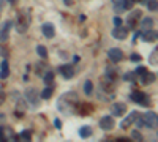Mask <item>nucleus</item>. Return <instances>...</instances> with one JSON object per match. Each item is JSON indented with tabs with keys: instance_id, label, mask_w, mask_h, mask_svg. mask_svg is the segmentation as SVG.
Here are the masks:
<instances>
[{
	"instance_id": "obj_1",
	"label": "nucleus",
	"mask_w": 158,
	"mask_h": 142,
	"mask_svg": "<svg viewBox=\"0 0 158 142\" xmlns=\"http://www.w3.org/2000/svg\"><path fill=\"white\" fill-rule=\"evenodd\" d=\"M141 120H142V126L150 128V130L156 128V114L155 112H147V114L141 115Z\"/></svg>"
},
{
	"instance_id": "obj_2",
	"label": "nucleus",
	"mask_w": 158,
	"mask_h": 142,
	"mask_svg": "<svg viewBox=\"0 0 158 142\" xmlns=\"http://www.w3.org/2000/svg\"><path fill=\"white\" fill-rule=\"evenodd\" d=\"M131 99H133L135 103H138V104H141V106H150L149 95H146L144 92H139V90H136V92L131 93Z\"/></svg>"
},
{
	"instance_id": "obj_3",
	"label": "nucleus",
	"mask_w": 158,
	"mask_h": 142,
	"mask_svg": "<svg viewBox=\"0 0 158 142\" xmlns=\"http://www.w3.org/2000/svg\"><path fill=\"white\" fill-rule=\"evenodd\" d=\"M13 21H5L2 25H0V43H5L10 38V30L13 27Z\"/></svg>"
},
{
	"instance_id": "obj_4",
	"label": "nucleus",
	"mask_w": 158,
	"mask_h": 142,
	"mask_svg": "<svg viewBox=\"0 0 158 142\" xmlns=\"http://www.w3.org/2000/svg\"><path fill=\"white\" fill-rule=\"evenodd\" d=\"M100 128L103 131H111L114 128V117H112V115H104V117H101Z\"/></svg>"
},
{
	"instance_id": "obj_5",
	"label": "nucleus",
	"mask_w": 158,
	"mask_h": 142,
	"mask_svg": "<svg viewBox=\"0 0 158 142\" xmlns=\"http://www.w3.org/2000/svg\"><path fill=\"white\" fill-rule=\"evenodd\" d=\"M112 36L115 40H125L128 36V29L127 27H122V25H115V29L112 30Z\"/></svg>"
},
{
	"instance_id": "obj_6",
	"label": "nucleus",
	"mask_w": 158,
	"mask_h": 142,
	"mask_svg": "<svg viewBox=\"0 0 158 142\" xmlns=\"http://www.w3.org/2000/svg\"><path fill=\"white\" fill-rule=\"evenodd\" d=\"M108 55H109V59L114 62V63H118L122 59H123V52L118 47H111L109 51H108Z\"/></svg>"
},
{
	"instance_id": "obj_7",
	"label": "nucleus",
	"mask_w": 158,
	"mask_h": 142,
	"mask_svg": "<svg viewBox=\"0 0 158 142\" xmlns=\"http://www.w3.org/2000/svg\"><path fill=\"white\" fill-rule=\"evenodd\" d=\"M135 5V0H118V2L115 3V10L120 13L123 10H131Z\"/></svg>"
},
{
	"instance_id": "obj_8",
	"label": "nucleus",
	"mask_w": 158,
	"mask_h": 142,
	"mask_svg": "<svg viewBox=\"0 0 158 142\" xmlns=\"http://www.w3.org/2000/svg\"><path fill=\"white\" fill-rule=\"evenodd\" d=\"M127 111V104L125 103H114L112 104V115L114 117H120V115H123Z\"/></svg>"
},
{
	"instance_id": "obj_9",
	"label": "nucleus",
	"mask_w": 158,
	"mask_h": 142,
	"mask_svg": "<svg viewBox=\"0 0 158 142\" xmlns=\"http://www.w3.org/2000/svg\"><path fill=\"white\" fill-rule=\"evenodd\" d=\"M60 74L63 76V79H71V77L74 76V68L73 65H62L60 67Z\"/></svg>"
},
{
	"instance_id": "obj_10",
	"label": "nucleus",
	"mask_w": 158,
	"mask_h": 142,
	"mask_svg": "<svg viewBox=\"0 0 158 142\" xmlns=\"http://www.w3.org/2000/svg\"><path fill=\"white\" fill-rule=\"evenodd\" d=\"M25 99H29V103H32L33 106H38V95H36V90L35 88H27L25 90Z\"/></svg>"
},
{
	"instance_id": "obj_11",
	"label": "nucleus",
	"mask_w": 158,
	"mask_h": 142,
	"mask_svg": "<svg viewBox=\"0 0 158 142\" xmlns=\"http://www.w3.org/2000/svg\"><path fill=\"white\" fill-rule=\"evenodd\" d=\"M41 32L46 38H52L56 35V27H54V24H51V22H46L43 24V27H41Z\"/></svg>"
},
{
	"instance_id": "obj_12",
	"label": "nucleus",
	"mask_w": 158,
	"mask_h": 142,
	"mask_svg": "<svg viewBox=\"0 0 158 142\" xmlns=\"http://www.w3.org/2000/svg\"><path fill=\"white\" fill-rule=\"evenodd\" d=\"M141 14H142L141 11H133V13H131V14L128 16V19H127V25H128V27H135L136 22L141 18Z\"/></svg>"
},
{
	"instance_id": "obj_13",
	"label": "nucleus",
	"mask_w": 158,
	"mask_h": 142,
	"mask_svg": "<svg viewBox=\"0 0 158 142\" xmlns=\"http://www.w3.org/2000/svg\"><path fill=\"white\" fill-rule=\"evenodd\" d=\"M142 40L144 41H147V43H153L156 40V30L150 29V30H144L142 33Z\"/></svg>"
},
{
	"instance_id": "obj_14",
	"label": "nucleus",
	"mask_w": 158,
	"mask_h": 142,
	"mask_svg": "<svg viewBox=\"0 0 158 142\" xmlns=\"http://www.w3.org/2000/svg\"><path fill=\"white\" fill-rule=\"evenodd\" d=\"M16 30H18L19 33H24L25 30H27V22H25L22 13H21L19 18H18V22H16Z\"/></svg>"
},
{
	"instance_id": "obj_15",
	"label": "nucleus",
	"mask_w": 158,
	"mask_h": 142,
	"mask_svg": "<svg viewBox=\"0 0 158 142\" xmlns=\"http://www.w3.org/2000/svg\"><path fill=\"white\" fill-rule=\"evenodd\" d=\"M138 115H139V114H138L136 111H133V112H131V114L128 115V117H127V119H125V120L122 122V125H120V126L123 128V130H127V128H128V126H130L131 123H133V122L136 120V117H138Z\"/></svg>"
},
{
	"instance_id": "obj_16",
	"label": "nucleus",
	"mask_w": 158,
	"mask_h": 142,
	"mask_svg": "<svg viewBox=\"0 0 158 142\" xmlns=\"http://www.w3.org/2000/svg\"><path fill=\"white\" fill-rule=\"evenodd\" d=\"M8 76H10V65L6 60H3L0 63V79H6Z\"/></svg>"
},
{
	"instance_id": "obj_17",
	"label": "nucleus",
	"mask_w": 158,
	"mask_h": 142,
	"mask_svg": "<svg viewBox=\"0 0 158 142\" xmlns=\"http://www.w3.org/2000/svg\"><path fill=\"white\" fill-rule=\"evenodd\" d=\"M155 81V74H152V73H144L142 76H141V82L144 84V85H149V84H152Z\"/></svg>"
},
{
	"instance_id": "obj_18",
	"label": "nucleus",
	"mask_w": 158,
	"mask_h": 142,
	"mask_svg": "<svg viewBox=\"0 0 158 142\" xmlns=\"http://www.w3.org/2000/svg\"><path fill=\"white\" fill-rule=\"evenodd\" d=\"M153 19L152 18H144L142 21H141V29L142 30H150L152 27H153Z\"/></svg>"
},
{
	"instance_id": "obj_19",
	"label": "nucleus",
	"mask_w": 158,
	"mask_h": 142,
	"mask_svg": "<svg viewBox=\"0 0 158 142\" xmlns=\"http://www.w3.org/2000/svg\"><path fill=\"white\" fill-rule=\"evenodd\" d=\"M79 136H81L82 139H87L92 136V128L90 126H82L81 130H79Z\"/></svg>"
},
{
	"instance_id": "obj_20",
	"label": "nucleus",
	"mask_w": 158,
	"mask_h": 142,
	"mask_svg": "<svg viewBox=\"0 0 158 142\" xmlns=\"http://www.w3.org/2000/svg\"><path fill=\"white\" fill-rule=\"evenodd\" d=\"M84 93L85 95H92V93H94V84H92V81H85L84 82Z\"/></svg>"
},
{
	"instance_id": "obj_21",
	"label": "nucleus",
	"mask_w": 158,
	"mask_h": 142,
	"mask_svg": "<svg viewBox=\"0 0 158 142\" xmlns=\"http://www.w3.org/2000/svg\"><path fill=\"white\" fill-rule=\"evenodd\" d=\"M36 54L41 57V59H46V57H48V49H46L43 44H38V46H36Z\"/></svg>"
},
{
	"instance_id": "obj_22",
	"label": "nucleus",
	"mask_w": 158,
	"mask_h": 142,
	"mask_svg": "<svg viewBox=\"0 0 158 142\" xmlns=\"http://www.w3.org/2000/svg\"><path fill=\"white\" fill-rule=\"evenodd\" d=\"M52 93H54V90H52L51 87H46L43 92H41V98H43V99H49V98L52 96Z\"/></svg>"
},
{
	"instance_id": "obj_23",
	"label": "nucleus",
	"mask_w": 158,
	"mask_h": 142,
	"mask_svg": "<svg viewBox=\"0 0 158 142\" xmlns=\"http://www.w3.org/2000/svg\"><path fill=\"white\" fill-rule=\"evenodd\" d=\"M43 81H44V84H52V82H54V73H52V71H48L46 74H44V77H43Z\"/></svg>"
},
{
	"instance_id": "obj_24",
	"label": "nucleus",
	"mask_w": 158,
	"mask_h": 142,
	"mask_svg": "<svg viewBox=\"0 0 158 142\" xmlns=\"http://www.w3.org/2000/svg\"><path fill=\"white\" fill-rule=\"evenodd\" d=\"M149 62H150V65H156V63H158V51L156 49H153V52L150 54Z\"/></svg>"
},
{
	"instance_id": "obj_25",
	"label": "nucleus",
	"mask_w": 158,
	"mask_h": 142,
	"mask_svg": "<svg viewBox=\"0 0 158 142\" xmlns=\"http://www.w3.org/2000/svg\"><path fill=\"white\" fill-rule=\"evenodd\" d=\"M147 6H149V10L150 11H156V8H158V5H156V0H147Z\"/></svg>"
},
{
	"instance_id": "obj_26",
	"label": "nucleus",
	"mask_w": 158,
	"mask_h": 142,
	"mask_svg": "<svg viewBox=\"0 0 158 142\" xmlns=\"http://www.w3.org/2000/svg\"><path fill=\"white\" fill-rule=\"evenodd\" d=\"M21 139L30 140V139H32V133H30V131H22V133H21Z\"/></svg>"
},
{
	"instance_id": "obj_27",
	"label": "nucleus",
	"mask_w": 158,
	"mask_h": 142,
	"mask_svg": "<svg viewBox=\"0 0 158 142\" xmlns=\"http://www.w3.org/2000/svg\"><path fill=\"white\" fill-rule=\"evenodd\" d=\"M123 79H125V81H130V82H133V81H135V73H127V74L123 76Z\"/></svg>"
},
{
	"instance_id": "obj_28",
	"label": "nucleus",
	"mask_w": 158,
	"mask_h": 142,
	"mask_svg": "<svg viewBox=\"0 0 158 142\" xmlns=\"http://www.w3.org/2000/svg\"><path fill=\"white\" fill-rule=\"evenodd\" d=\"M131 137L136 139V140H142V134L139 131H133V133H131Z\"/></svg>"
},
{
	"instance_id": "obj_29",
	"label": "nucleus",
	"mask_w": 158,
	"mask_h": 142,
	"mask_svg": "<svg viewBox=\"0 0 158 142\" xmlns=\"http://www.w3.org/2000/svg\"><path fill=\"white\" fill-rule=\"evenodd\" d=\"M146 71H147V70L144 68V67H138V70H136V73H135V74H138V76L141 77V76H142L144 73H146Z\"/></svg>"
},
{
	"instance_id": "obj_30",
	"label": "nucleus",
	"mask_w": 158,
	"mask_h": 142,
	"mask_svg": "<svg viewBox=\"0 0 158 142\" xmlns=\"http://www.w3.org/2000/svg\"><path fill=\"white\" fill-rule=\"evenodd\" d=\"M3 101H5V93H3V90L0 88V104H3Z\"/></svg>"
},
{
	"instance_id": "obj_31",
	"label": "nucleus",
	"mask_w": 158,
	"mask_h": 142,
	"mask_svg": "<svg viewBox=\"0 0 158 142\" xmlns=\"http://www.w3.org/2000/svg\"><path fill=\"white\" fill-rule=\"evenodd\" d=\"M131 60H133V62H141V55L133 54V55H131Z\"/></svg>"
},
{
	"instance_id": "obj_32",
	"label": "nucleus",
	"mask_w": 158,
	"mask_h": 142,
	"mask_svg": "<svg viewBox=\"0 0 158 142\" xmlns=\"http://www.w3.org/2000/svg\"><path fill=\"white\" fill-rule=\"evenodd\" d=\"M114 24H115V25H122V19L118 18V16H115V18H114Z\"/></svg>"
},
{
	"instance_id": "obj_33",
	"label": "nucleus",
	"mask_w": 158,
	"mask_h": 142,
	"mask_svg": "<svg viewBox=\"0 0 158 142\" xmlns=\"http://www.w3.org/2000/svg\"><path fill=\"white\" fill-rule=\"evenodd\" d=\"M0 54H2L3 57H6V55H8V51H6L5 47H0Z\"/></svg>"
},
{
	"instance_id": "obj_34",
	"label": "nucleus",
	"mask_w": 158,
	"mask_h": 142,
	"mask_svg": "<svg viewBox=\"0 0 158 142\" xmlns=\"http://www.w3.org/2000/svg\"><path fill=\"white\" fill-rule=\"evenodd\" d=\"M0 140H6L5 136H3V128L2 126H0Z\"/></svg>"
},
{
	"instance_id": "obj_35",
	"label": "nucleus",
	"mask_w": 158,
	"mask_h": 142,
	"mask_svg": "<svg viewBox=\"0 0 158 142\" xmlns=\"http://www.w3.org/2000/svg\"><path fill=\"white\" fill-rule=\"evenodd\" d=\"M54 125H56V128H60V126H62V122H60L59 119H56V120H54Z\"/></svg>"
},
{
	"instance_id": "obj_36",
	"label": "nucleus",
	"mask_w": 158,
	"mask_h": 142,
	"mask_svg": "<svg viewBox=\"0 0 158 142\" xmlns=\"http://www.w3.org/2000/svg\"><path fill=\"white\" fill-rule=\"evenodd\" d=\"M18 2H19V0H10V3H11V5H16Z\"/></svg>"
},
{
	"instance_id": "obj_37",
	"label": "nucleus",
	"mask_w": 158,
	"mask_h": 142,
	"mask_svg": "<svg viewBox=\"0 0 158 142\" xmlns=\"http://www.w3.org/2000/svg\"><path fill=\"white\" fill-rule=\"evenodd\" d=\"M65 5H68V6H70V5H71V0H65Z\"/></svg>"
},
{
	"instance_id": "obj_38",
	"label": "nucleus",
	"mask_w": 158,
	"mask_h": 142,
	"mask_svg": "<svg viewBox=\"0 0 158 142\" xmlns=\"http://www.w3.org/2000/svg\"><path fill=\"white\" fill-rule=\"evenodd\" d=\"M3 3H5V0H0V8L3 6Z\"/></svg>"
}]
</instances>
